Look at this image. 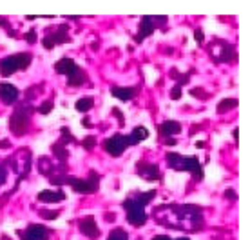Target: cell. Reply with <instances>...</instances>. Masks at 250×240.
Instances as JSON below:
<instances>
[{
	"mask_svg": "<svg viewBox=\"0 0 250 240\" xmlns=\"http://www.w3.org/2000/svg\"><path fill=\"white\" fill-rule=\"evenodd\" d=\"M51 149H53V153H55V155H57V157L60 158V160H62V162H65V160H67V151H65V149H63V145L60 144V142H57V144L53 145V147H51Z\"/></svg>",
	"mask_w": 250,
	"mask_h": 240,
	"instance_id": "cell-24",
	"label": "cell"
},
{
	"mask_svg": "<svg viewBox=\"0 0 250 240\" xmlns=\"http://www.w3.org/2000/svg\"><path fill=\"white\" fill-rule=\"evenodd\" d=\"M225 196H227V198H232V200H236V198H238V195H236V193H234L232 190H227L225 191Z\"/></svg>",
	"mask_w": 250,
	"mask_h": 240,
	"instance_id": "cell-35",
	"label": "cell"
},
{
	"mask_svg": "<svg viewBox=\"0 0 250 240\" xmlns=\"http://www.w3.org/2000/svg\"><path fill=\"white\" fill-rule=\"evenodd\" d=\"M167 164L176 171H190L194 178H203V168L196 157H183L178 153H167Z\"/></svg>",
	"mask_w": 250,
	"mask_h": 240,
	"instance_id": "cell-1",
	"label": "cell"
},
{
	"mask_svg": "<svg viewBox=\"0 0 250 240\" xmlns=\"http://www.w3.org/2000/svg\"><path fill=\"white\" fill-rule=\"evenodd\" d=\"M7 178V171L6 168H4V164H0V184H4Z\"/></svg>",
	"mask_w": 250,
	"mask_h": 240,
	"instance_id": "cell-33",
	"label": "cell"
},
{
	"mask_svg": "<svg viewBox=\"0 0 250 240\" xmlns=\"http://www.w3.org/2000/svg\"><path fill=\"white\" fill-rule=\"evenodd\" d=\"M236 106H238V100H236V98H225L223 102H219L218 111H219V113H225L227 109L236 108Z\"/></svg>",
	"mask_w": 250,
	"mask_h": 240,
	"instance_id": "cell-22",
	"label": "cell"
},
{
	"mask_svg": "<svg viewBox=\"0 0 250 240\" xmlns=\"http://www.w3.org/2000/svg\"><path fill=\"white\" fill-rule=\"evenodd\" d=\"M25 42H29V44H35L37 42V33L35 31H29V33H25Z\"/></svg>",
	"mask_w": 250,
	"mask_h": 240,
	"instance_id": "cell-30",
	"label": "cell"
},
{
	"mask_svg": "<svg viewBox=\"0 0 250 240\" xmlns=\"http://www.w3.org/2000/svg\"><path fill=\"white\" fill-rule=\"evenodd\" d=\"M31 53H19V55H11L6 57L0 62V75L9 76L20 70H25L31 64Z\"/></svg>",
	"mask_w": 250,
	"mask_h": 240,
	"instance_id": "cell-2",
	"label": "cell"
},
{
	"mask_svg": "<svg viewBox=\"0 0 250 240\" xmlns=\"http://www.w3.org/2000/svg\"><path fill=\"white\" fill-rule=\"evenodd\" d=\"M53 100H47V102H44L40 108H38V113H42V115H47V113H51V109H53Z\"/></svg>",
	"mask_w": 250,
	"mask_h": 240,
	"instance_id": "cell-27",
	"label": "cell"
},
{
	"mask_svg": "<svg viewBox=\"0 0 250 240\" xmlns=\"http://www.w3.org/2000/svg\"><path fill=\"white\" fill-rule=\"evenodd\" d=\"M107 240H129V237H127V231H124L122 228H116L111 231Z\"/></svg>",
	"mask_w": 250,
	"mask_h": 240,
	"instance_id": "cell-23",
	"label": "cell"
},
{
	"mask_svg": "<svg viewBox=\"0 0 250 240\" xmlns=\"http://www.w3.org/2000/svg\"><path fill=\"white\" fill-rule=\"evenodd\" d=\"M78 228H80L82 233L91 240L100 237V229H98V226H96V220H94L93 215H87L85 218H82V220L78 222Z\"/></svg>",
	"mask_w": 250,
	"mask_h": 240,
	"instance_id": "cell-9",
	"label": "cell"
},
{
	"mask_svg": "<svg viewBox=\"0 0 250 240\" xmlns=\"http://www.w3.org/2000/svg\"><path fill=\"white\" fill-rule=\"evenodd\" d=\"M136 93H138V89H134V88H120V86H113V88H111V95H113L114 98L124 100V102L134 98Z\"/></svg>",
	"mask_w": 250,
	"mask_h": 240,
	"instance_id": "cell-13",
	"label": "cell"
},
{
	"mask_svg": "<svg viewBox=\"0 0 250 240\" xmlns=\"http://www.w3.org/2000/svg\"><path fill=\"white\" fill-rule=\"evenodd\" d=\"M94 106V100L93 96H83V98H80V100L76 102V109L78 111H82V113H85V111H89V109Z\"/></svg>",
	"mask_w": 250,
	"mask_h": 240,
	"instance_id": "cell-20",
	"label": "cell"
},
{
	"mask_svg": "<svg viewBox=\"0 0 250 240\" xmlns=\"http://www.w3.org/2000/svg\"><path fill=\"white\" fill-rule=\"evenodd\" d=\"M165 22H167V17H144L142 22H140V31H138V35L134 37V40H136L138 44L144 42L149 35L154 33L158 24H165Z\"/></svg>",
	"mask_w": 250,
	"mask_h": 240,
	"instance_id": "cell-6",
	"label": "cell"
},
{
	"mask_svg": "<svg viewBox=\"0 0 250 240\" xmlns=\"http://www.w3.org/2000/svg\"><path fill=\"white\" fill-rule=\"evenodd\" d=\"M69 80H67V84L69 86H82V84L85 82V80H87V75H85V71L82 70V68H76L75 70V73H73V75L71 76H67Z\"/></svg>",
	"mask_w": 250,
	"mask_h": 240,
	"instance_id": "cell-18",
	"label": "cell"
},
{
	"mask_svg": "<svg viewBox=\"0 0 250 240\" xmlns=\"http://www.w3.org/2000/svg\"><path fill=\"white\" fill-rule=\"evenodd\" d=\"M190 93H192V95H198V96H207L205 91H200V89H192Z\"/></svg>",
	"mask_w": 250,
	"mask_h": 240,
	"instance_id": "cell-36",
	"label": "cell"
},
{
	"mask_svg": "<svg viewBox=\"0 0 250 240\" xmlns=\"http://www.w3.org/2000/svg\"><path fill=\"white\" fill-rule=\"evenodd\" d=\"M127 137H129V145H136L138 142H142V140H145L149 137V131H147L145 127L138 126V127H134V131H132L131 135H127Z\"/></svg>",
	"mask_w": 250,
	"mask_h": 240,
	"instance_id": "cell-17",
	"label": "cell"
},
{
	"mask_svg": "<svg viewBox=\"0 0 250 240\" xmlns=\"http://www.w3.org/2000/svg\"><path fill=\"white\" fill-rule=\"evenodd\" d=\"M170 96H172L174 100H180V98H182V86H178V84H176L174 89L170 91Z\"/></svg>",
	"mask_w": 250,
	"mask_h": 240,
	"instance_id": "cell-28",
	"label": "cell"
},
{
	"mask_svg": "<svg viewBox=\"0 0 250 240\" xmlns=\"http://www.w3.org/2000/svg\"><path fill=\"white\" fill-rule=\"evenodd\" d=\"M194 37H196V42H198V44H203L205 35H203V31H201V29H196V31H194Z\"/></svg>",
	"mask_w": 250,
	"mask_h": 240,
	"instance_id": "cell-31",
	"label": "cell"
},
{
	"mask_svg": "<svg viewBox=\"0 0 250 240\" xmlns=\"http://www.w3.org/2000/svg\"><path fill=\"white\" fill-rule=\"evenodd\" d=\"M0 147H9V144H7V140H2V144H0Z\"/></svg>",
	"mask_w": 250,
	"mask_h": 240,
	"instance_id": "cell-39",
	"label": "cell"
},
{
	"mask_svg": "<svg viewBox=\"0 0 250 240\" xmlns=\"http://www.w3.org/2000/svg\"><path fill=\"white\" fill-rule=\"evenodd\" d=\"M82 124H83V126H89L91 122H89V119H83V120H82Z\"/></svg>",
	"mask_w": 250,
	"mask_h": 240,
	"instance_id": "cell-40",
	"label": "cell"
},
{
	"mask_svg": "<svg viewBox=\"0 0 250 240\" xmlns=\"http://www.w3.org/2000/svg\"><path fill=\"white\" fill-rule=\"evenodd\" d=\"M19 237L22 240H49L51 229L42 224H31L25 231H19Z\"/></svg>",
	"mask_w": 250,
	"mask_h": 240,
	"instance_id": "cell-8",
	"label": "cell"
},
{
	"mask_svg": "<svg viewBox=\"0 0 250 240\" xmlns=\"http://www.w3.org/2000/svg\"><path fill=\"white\" fill-rule=\"evenodd\" d=\"M152 240H172L170 237H167V235H158V237H154Z\"/></svg>",
	"mask_w": 250,
	"mask_h": 240,
	"instance_id": "cell-37",
	"label": "cell"
},
{
	"mask_svg": "<svg viewBox=\"0 0 250 240\" xmlns=\"http://www.w3.org/2000/svg\"><path fill=\"white\" fill-rule=\"evenodd\" d=\"M42 44H44L45 49H53V48H55V44H53V40H51L49 35H47V37H44V40H42Z\"/></svg>",
	"mask_w": 250,
	"mask_h": 240,
	"instance_id": "cell-32",
	"label": "cell"
},
{
	"mask_svg": "<svg viewBox=\"0 0 250 240\" xmlns=\"http://www.w3.org/2000/svg\"><path fill=\"white\" fill-rule=\"evenodd\" d=\"M51 171H53V166H51V160L47 157L42 158L40 160V173H44V175H49Z\"/></svg>",
	"mask_w": 250,
	"mask_h": 240,
	"instance_id": "cell-25",
	"label": "cell"
},
{
	"mask_svg": "<svg viewBox=\"0 0 250 240\" xmlns=\"http://www.w3.org/2000/svg\"><path fill=\"white\" fill-rule=\"evenodd\" d=\"M76 68H78V66H76L75 60H71V58H62V60H58V62L55 64V70H57L58 75L71 76L73 73H75Z\"/></svg>",
	"mask_w": 250,
	"mask_h": 240,
	"instance_id": "cell-14",
	"label": "cell"
},
{
	"mask_svg": "<svg viewBox=\"0 0 250 240\" xmlns=\"http://www.w3.org/2000/svg\"><path fill=\"white\" fill-rule=\"evenodd\" d=\"M113 113H114V117H116V119H118L120 126H124V115H122V111H120L118 108H114V109H113Z\"/></svg>",
	"mask_w": 250,
	"mask_h": 240,
	"instance_id": "cell-34",
	"label": "cell"
},
{
	"mask_svg": "<svg viewBox=\"0 0 250 240\" xmlns=\"http://www.w3.org/2000/svg\"><path fill=\"white\" fill-rule=\"evenodd\" d=\"M138 175L144 177L145 180H158L162 177L160 175V169H158L156 164H147V162H140L138 164Z\"/></svg>",
	"mask_w": 250,
	"mask_h": 240,
	"instance_id": "cell-11",
	"label": "cell"
},
{
	"mask_svg": "<svg viewBox=\"0 0 250 240\" xmlns=\"http://www.w3.org/2000/svg\"><path fill=\"white\" fill-rule=\"evenodd\" d=\"M154 196H156V191H147V193H136V195H134V198H136L138 202L145 208V206H147V204H149Z\"/></svg>",
	"mask_w": 250,
	"mask_h": 240,
	"instance_id": "cell-21",
	"label": "cell"
},
{
	"mask_svg": "<svg viewBox=\"0 0 250 240\" xmlns=\"http://www.w3.org/2000/svg\"><path fill=\"white\" fill-rule=\"evenodd\" d=\"M180 131H182V124L176 122V120H165L160 126V133H162L163 137H169V139L172 135H178Z\"/></svg>",
	"mask_w": 250,
	"mask_h": 240,
	"instance_id": "cell-15",
	"label": "cell"
},
{
	"mask_svg": "<svg viewBox=\"0 0 250 240\" xmlns=\"http://www.w3.org/2000/svg\"><path fill=\"white\" fill-rule=\"evenodd\" d=\"M94 144H96V139H94V137H87V139L83 140V147H85V149H93Z\"/></svg>",
	"mask_w": 250,
	"mask_h": 240,
	"instance_id": "cell-29",
	"label": "cell"
},
{
	"mask_svg": "<svg viewBox=\"0 0 250 240\" xmlns=\"http://www.w3.org/2000/svg\"><path fill=\"white\" fill-rule=\"evenodd\" d=\"M219 60H221V62H230V60H236V51H234V48H230L229 44H223V51H221Z\"/></svg>",
	"mask_w": 250,
	"mask_h": 240,
	"instance_id": "cell-19",
	"label": "cell"
},
{
	"mask_svg": "<svg viewBox=\"0 0 250 240\" xmlns=\"http://www.w3.org/2000/svg\"><path fill=\"white\" fill-rule=\"evenodd\" d=\"M19 89L15 88L13 84L9 82H0V100L4 102L6 106H11L19 100Z\"/></svg>",
	"mask_w": 250,
	"mask_h": 240,
	"instance_id": "cell-10",
	"label": "cell"
},
{
	"mask_svg": "<svg viewBox=\"0 0 250 240\" xmlns=\"http://www.w3.org/2000/svg\"><path fill=\"white\" fill-rule=\"evenodd\" d=\"M40 202H49V204H57L65 200V193L63 191H40L37 196Z\"/></svg>",
	"mask_w": 250,
	"mask_h": 240,
	"instance_id": "cell-12",
	"label": "cell"
},
{
	"mask_svg": "<svg viewBox=\"0 0 250 240\" xmlns=\"http://www.w3.org/2000/svg\"><path fill=\"white\" fill-rule=\"evenodd\" d=\"M40 216L45 218V220H55V218L60 216V213H58V211H45V209H42V211H40Z\"/></svg>",
	"mask_w": 250,
	"mask_h": 240,
	"instance_id": "cell-26",
	"label": "cell"
},
{
	"mask_svg": "<svg viewBox=\"0 0 250 240\" xmlns=\"http://www.w3.org/2000/svg\"><path fill=\"white\" fill-rule=\"evenodd\" d=\"M29 119H31V108L29 106H20L11 117V131L17 137H22L27 131L29 126Z\"/></svg>",
	"mask_w": 250,
	"mask_h": 240,
	"instance_id": "cell-5",
	"label": "cell"
},
{
	"mask_svg": "<svg viewBox=\"0 0 250 240\" xmlns=\"http://www.w3.org/2000/svg\"><path fill=\"white\" fill-rule=\"evenodd\" d=\"M67 184H71V186H73V190H75L76 193H85V195H91V193H96V191H98V188H100V177H98L94 171H91L89 178H73V177H69Z\"/></svg>",
	"mask_w": 250,
	"mask_h": 240,
	"instance_id": "cell-4",
	"label": "cell"
},
{
	"mask_svg": "<svg viewBox=\"0 0 250 240\" xmlns=\"http://www.w3.org/2000/svg\"><path fill=\"white\" fill-rule=\"evenodd\" d=\"M67 29H69V25H60L57 31L53 33V35H49L51 40H53V44L57 46V44H65V42H69V35H67Z\"/></svg>",
	"mask_w": 250,
	"mask_h": 240,
	"instance_id": "cell-16",
	"label": "cell"
},
{
	"mask_svg": "<svg viewBox=\"0 0 250 240\" xmlns=\"http://www.w3.org/2000/svg\"><path fill=\"white\" fill-rule=\"evenodd\" d=\"M165 144H169V145H174V144H176V140L172 139V137H170V139H167V142H165Z\"/></svg>",
	"mask_w": 250,
	"mask_h": 240,
	"instance_id": "cell-38",
	"label": "cell"
},
{
	"mask_svg": "<svg viewBox=\"0 0 250 240\" xmlns=\"http://www.w3.org/2000/svg\"><path fill=\"white\" fill-rule=\"evenodd\" d=\"M129 145V137L127 135H114V137H109V139L104 142V147L109 155L113 157H120L122 153L125 151V147Z\"/></svg>",
	"mask_w": 250,
	"mask_h": 240,
	"instance_id": "cell-7",
	"label": "cell"
},
{
	"mask_svg": "<svg viewBox=\"0 0 250 240\" xmlns=\"http://www.w3.org/2000/svg\"><path fill=\"white\" fill-rule=\"evenodd\" d=\"M176 240H190V239H187V237H182V239H176Z\"/></svg>",
	"mask_w": 250,
	"mask_h": 240,
	"instance_id": "cell-41",
	"label": "cell"
},
{
	"mask_svg": "<svg viewBox=\"0 0 250 240\" xmlns=\"http://www.w3.org/2000/svg\"><path fill=\"white\" fill-rule=\"evenodd\" d=\"M124 209L127 211V222H131L132 226H144L147 222V213L144 206L138 202L134 196H127L124 200Z\"/></svg>",
	"mask_w": 250,
	"mask_h": 240,
	"instance_id": "cell-3",
	"label": "cell"
}]
</instances>
